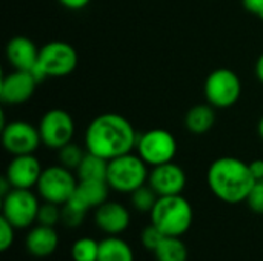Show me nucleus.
I'll return each mask as SVG.
<instances>
[{
	"instance_id": "1",
	"label": "nucleus",
	"mask_w": 263,
	"mask_h": 261,
	"mask_svg": "<svg viewBox=\"0 0 263 261\" xmlns=\"http://www.w3.org/2000/svg\"><path fill=\"white\" fill-rule=\"evenodd\" d=\"M137 137L134 126L126 117L117 112H105L89 122L85 131V149L109 162L133 152Z\"/></svg>"
},
{
	"instance_id": "2",
	"label": "nucleus",
	"mask_w": 263,
	"mask_h": 261,
	"mask_svg": "<svg viewBox=\"0 0 263 261\" xmlns=\"http://www.w3.org/2000/svg\"><path fill=\"white\" fill-rule=\"evenodd\" d=\"M206 182L211 192L219 200L237 205L247 202L257 180L250 169V163L228 155L211 163L206 172Z\"/></svg>"
},
{
	"instance_id": "3",
	"label": "nucleus",
	"mask_w": 263,
	"mask_h": 261,
	"mask_svg": "<svg viewBox=\"0 0 263 261\" xmlns=\"http://www.w3.org/2000/svg\"><path fill=\"white\" fill-rule=\"evenodd\" d=\"M149 215L151 223L166 237H182L190 231L194 218L193 206L182 194L159 197Z\"/></svg>"
},
{
	"instance_id": "4",
	"label": "nucleus",
	"mask_w": 263,
	"mask_h": 261,
	"mask_svg": "<svg viewBox=\"0 0 263 261\" xmlns=\"http://www.w3.org/2000/svg\"><path fill=\"white\" fill-rule=\"evenodd\" d=\"M149 177L148 165L139 154H123L109 160L106 182L111 189L123 194H131L146 185Z\"/></svg>"
},
{
	"instance_id": "5",
	"label": "nucleus",
	"mask_w": 263,
	"mask_h": 261,
	"mask_svg": "<svg viewBox=\"0 0 263 261\" xmlns=\"http://www.w3.org/2000/svg\"><path fill=\"white\" fill-rule=\"evenodd\" d=\"M205 98L214 108H231L242 94V82L236 71L230 68H217L208 74L203 85Z\"/></svg>"
},
{
	"instance_id": "6",
	"label": "nucleus",
	"mask_w": 263,
	"mask_h": 261,
	"mask_svg": "<svg viewBox=\"0 0 263 261\" xmlns=\"http://www.w3.org/2000/svg\"><path fill=\"white\" fill-rule=\"evenodd\" d=\"M136 149L143 162L154 168L174 160L177 154V140L170 131L154 128L137 137Z\"/></svg>"
},
{
	"instance_id": "7",
	"label": "nucleus",
	"mask_w": 263,
	"mask_h": 261,
	"mask_svg": "<svg viewBox=\"0 0 263 261\" xmlns=\"http://www.w3.org/2000/svg\"><path fill=\"white\" fill-rule=\"evenodd\" d=\"M77 185L79 182L71 169L62 165H54L43 169L37 183V191L45 202L63 206L76 192Z\"/></svg>"
},
{
	"instance_id": "8",
	"label": "nucleus",
	"mask_w": 263,
	"mask_h": 261,
	"mask_svg": "<svg viewBox=\"0 0 263 261\" xmlns=\"http://www.w3.org/2000/svg\"><path fill=\"white\" fill-rule=\"evenodd\" d=\"M2 198V217H5L15 229L29 228L37 222L40 203L31 189L12 188Z\"/></svg>"
},
{
	"instance_id": "9",
	"label": "nucleus",
	"mask_w": 263,
	"mask_h": 261,
	"mask_svg": "<svg viewBox=\"0 0 263 261\" xmlns=\"http://www.w3.org/2000/svg\"><path fill=\"white\" fill-rule=\"evenodd\" d=\"M37 63L46 77H66L76 71L79 55L76 48L68 42L52 40L40 48Z\"/></svg>"
},
{
	"instance_id": "10",
	"label": "nucleus",
	"mask_w": 263,
	"mask_h": 261,
	"mask_svg": "<svg viewBox=\"0 0 263 261\" xmlns=\"http://www.w3.org/2000/svg\"><path fill=\"white\" fill-rule=\"evenodd\" d=\"M39 132L42 137V145L59 151L72 142L76 134V123L68 111L54 108L42 115L39 122Z\"/></svg>"
},
{
	"instance_id": "11",
	"label": "nucleus",
	"mask_w": 263,
	"mask_h": 261,
	"mask_svg": "<svg viewBox=\"0 0 263 261\" xmlns=\"http://www.w3.org/2000/svg\"><path fill=\"white\" fill-rule=\"evenodd\" d=\"M2 143L11 155L34 154L42 145L39 126L25 120H11L2 126Z\"/></svg>"
},
{
	"instance_id": "12",
	"label": "nucleus",
	"mask_w": 263,
	"mask_h": 261,
	"mask_svg": "<svg viewBox=\"0 0 263 261\" xmlns=\"http://www.w3.org/2000/svg\"><path fill=\"white\" fill-rule=\"evenodd\" d=\"M37 78L31 71L14 69L3 75L0 83V98L5 105H23L37 89Z\"/></svg>"
},
{
	"instance_id": "13",
	"label": "nucleus",
	"mask_w": 263,
	"mask_h": 261,
	"mask_svg": "<svg viewBox=\"0 0 263 261\" xmlns=\"http://www.w3.org/2000/svg\"><path fill=\"white\" fill-rule=\"evenodd\" d=\"M148 185L156 191L159 197L179 195L186 186L185 171L174 162H168L159 166H154L149 171Z\"/></svg>"
},
{
	"instance_id": "14",
	"label": "nucleus",
	"mask_w": 263,
	"mask_h": 261,
	"mask_svg": "<svg viewBox=\"0 0 263 261\" xmlns=\"http://www.w3.org/2000/svg\"><path fill=\"white\" fill-rule=\"evenodd\" d=\"M43 168L40 160L34 154L14 155L6 168L5 177L9 180L12 188L18 189H32L37 186Z\"/></svg>"
},
{
	"instance_id": "15",
	"label": "nucleus",
	"mask_w": 263,
	"mask_h": 261,
	"mask_svg": "<svg viewBox=\"0 0 263 261\" xmlns=\"http://www.w3.org/2000/svg\"><path fill=\"white\" fill-rule=\"evenodd\" d=\"M96 225L108 235H120L129 228V211L119 202H105L96 208Z\"/></svg>"
},
{
	"instance_id": "16",
	"label": "nucleus",
	"mask_w": 263,
	"mask_h": 261,
	"mask_svg": "<svg viewBox=\"0 0 263 261\" xmlns=\"http://www.w3.org/2000/svg\"><path fill=\"white\" fill-rule=\"evenodd\" d=\"M40 48L26 35H15L6 43V58L14 69H32L39 62Z\"/></svg>"
},
{
	"instance_id": "17",
	"label": "nucleus",
	"mask_w": 263,
	"mask_h": 261,
	"mask_svg": "<svg viewBox=\"0 0 263 261\" xmlns=\"http://www.w3.org/2000/svg\"><path fill=\"white\" fill-rule=\"evenodd\" d=\"M26 249L35 258L51 257L59 246V234L54 226L37 225L26 235Z\"/></svg>"
},
{
	"instance_id": "18",
	"label": "nucleus",
	"mask_w": 263,
	"mask_h": 261,
	"mask_svg": "<svg viewBox=\"0 0 263 261\" xmlns=\"http://www.w3.org/2000/svg\"><path fill=\"white\" fill-rule=\"evenodd\" d=\"M185 128L196 135L208 132L216 123V111L210 103L194 105L185 115Z\"/></svg>"
},
{
	"instance_id": "19",
	"label": "nucleus",
	"mask_w": 263,
	"mask_h": 261,
	"mask_svg": "<svg viewBox=\"0 0 263 261\" xmlns=\"http://www.w3.org/2000/svg\"><path fill=\"white\" fill-rule=\"evenodd\" d=\"M111 186L106 180H79L76 195L88 206V209L99 208L108 202Z\"/></svg>"
},
{
	"instance_id": "20",
	"label": "nucleus",
	"mask_w": 263,
	"mask_h": 261,
	"mask_svg": "<svg viewBox=\"0 0 263 261\" xmlns=\"http://www.w3.org/2000/svg\"><path fill=\"white\" fill-rule=\"evenodd\" d=\"M97 261H134V252L119 235H108L100 242Z\"/></svg>"
},
{
	"instance_id": "21",
	"label": "nucleus",
	"mask_w": 263,
	"mask_h": 261,
	"mask_svg": "<svg viewBox=\"0 0 263 261\" xmlns=\"http://www.w3.org/2000/svg\"><path fill=\"white\" fill-rule=\"evenodd\" d=\"M108 165H109L108 160L86 151L82 163L76 169L77 178L79 180H106Z\"/></svg>"
},
{
	"instance_id": "22",
	"label": "nucleus",
	"mask_w": 263,
	"mask_h": 261,
	"mask_svg": "<svg viewBox=\"0 0 263 261\" xmlns=\"http://www.w3.org/2000/svg\"><path fill=\"white\" fill-rule=\"evenodd\" d=\"M156 261H186L188 248L180 237H165L153 252Z\"/></svg>"
},
{
	"instance_id": "23",
	"label": "nucleus",
	"mask_w": 263,
	"mask_h": 261,
	"mask_svg": "<svg viewBox=\"0 0 263 261\" xmlns=\"http://www.w3.org/2000/svg\"><path fill=\"white\" fill-rule=\"evenodd\" d=\"M100 242L91 237L79 238L71 248V258L74 261H97Z\"/></svg>"
},
{
	"instance_id": "24",
	"label": "nucleus",
	"mask_w": 263,
	"mask_h": 261,
	"mask_svg": "<svg viewBox=\"0 0 263 261\" xmlns=\"http://www.w3.org/2000/svg\"><path fill=\"white\" fill-rule=\"evenodd\" d=\"M129 195H131V205L139 212H151L153 208L156 206L157 200H159V195L156 194V191L149 185L140 186L139 189H136Z\"/></svg>"
},
{
	"instance_id": "25",
	"label": "nucleus",
	"mask_w": 263,
	"mask_h": 261,
	"mask_svg": "<svg viewBox=\"0 0 263 261\" xmlns=\"http://www.w3.org/2000/svg\"><path fill=\"white\" fill-rule=\"evenodd\" d=\"M59 154H57V157H59V163L62 165V166H65V168H68V169H77L79 168V165L82 163V160H83V157H85V151L82 149V146H79L77 143H68V145H65L63 148H60L59 151H57Z\"/></svg>"
},
{
	"instance_id": "26",
	"label": "nucleus",
	"mask_w": 263,
	"mask_h": 261,
	"mask_svg": "<svg viewBox=\"0 0 263 261\" xmlns=\"http://www.w3.org/2000/svg\"><path fill=\"white\" fill-rule=\"evenodd\" d=\"M86 212V209L74 205L72 202H66L62 208V222L68 228H77L83 223Z\"/></svg>"
},
{
	"instance_id": "27",
	"label": "nucleus",
	"mask_w": 263,
	"mask_h": 261,
	"mask_svg": "<svg viewBox=\"0 0 263 261\" xmlns=\"http://www.w3.org/2000/svg\"><path fill=\"white\" fill-rule=\"evenodd\" d=\"M62 220V209L55 203L45 202L40 205L39 215H37V223L45 225V226H55Z\"/></svg>"
},
{
	"instance_id": "28",
	"label": "nucleus",
	"mask_w": 263,
	"mask_h": 261,
	"mask_svg": "<svg viewBox=\"0 0 263 261\" xmlns=\"http://www.w3.org/2000/svg\"><path fill=\"white\" fill-rule=\"evenodd\" d=\"M165 237H166V235H165L157 226H154V225L151 223L149 226L143 228L142 235H140V240H142V245H143L145 249L154 252Z\"/></svg>"
},
{
	"instance_id": "29",
	"label": "nucleus",
	"mask_w": 263,
	"mask_h": 261,
	"mask_svg": "<svg viewBox=\"0 0 263 261\" xmlns=\"http://www.w3.org/2000/svg\"><path fill=\"white\" fill-rule=\"evenodd\" d=\"M247 203L250 206V209L256 214H263V180L256 182V185L253 186Z\"/></svg>"
},
{
	"instance_id": "30",
	"label": "nucleus",
	"mask_w": 263,
	"mask_h": 261,
	"mask_svg": "<svg viewBox=\"0 0 263 261\" xmlns=\"http://www.w3.org/2000/svg\"><path fill=\"white\" fill-rule=\"evenodd\" d=\"M14 226L5 218L0 217V251L6 252L14 243Z\"/></svg>"
},
{
	"instance_id": "31",
	"label": "nucleus",
	"mask_w": 263,
	"mask_h": 261,
	"mask_svg": "<svg viewBox=\"0 0 263 261\" xmlns=\"http://www.w3.org/2000/svg\"><path fill=\"white\" fill-rule=\"evenodd\" d=\"M242 5L248 12L263 18V0H242Z\"/></svg>"
},
{
	"instance_id": "32",
	"label": "nucleus",
	"mask_w": 263,
	"mask_h": 261,
	"mask_svg": "<svg viewBox=\"0 0 263 261\" xmlns=\"http://www.w3.org/2000/svg\"><path fill=\"white\" fill-rule=\"evenodd\" d=\"M89 2H91V0H59L60 5H63V6L68 8V9H74V11L83 9L85 6L89 5Z\"/></svg>"
},
{
	"instance_id": "33",
	"label": "nucleus",
	"mask_w": 263,
	"mask_h": 261,
	"mask_svg": "<svg viewBox=\"0 0 263 261\" xmlns=\"http://www.w3.org/2000/svg\"><path fill=\"white\" fill-rule=\"evenodd\" d=\"M250 169L254 175V178L259 182V180H263V160H254L250 163Z\"/></svg>"
},
{
	"instance_id": "34",
	"label": "nucleus",
	"mask_w": 263,
	"mask_h": 261,
	"mask_svg": "<svg viewBox=\"0 0 263 261\" xmlns=\"http://www.w3.org/2000/svg\"><path fill=\"white\" fill-rule=\"evenodd\" d=\"M11 189H12V185H11V183H9V180L3 175V177H2V180H0V195H2V197H5Z\"/></svg>"
},
{
	"instance_id": "35",
	"label": "nucleus",
	"mask_w": 263,
	"mask_h": 261,
	"mask_svg": "<svg viewBox=\"0 0 263 261\" xmlns=\"http://www.w3.org/2000/svg\"><path fill=\"white\" fill-rule=\"evenodd\" d=\"M254 71H256V77H257V78H259V80L263 83V54L259 57V58H257Z\"/></svg>"
},
{
	"instance_id": "36",
	"label": "nucleus",
	"mask_w": 263,
	"mask_h": 261,
	"mask_svg": "<svg viewBox=\"0 0 263 261\" xmlns=\"http://www.w3.org/2000/svg\"><path fill=\"white\" fill-rule=\"evenodd\" d=\"M257 131H259V135L262 137V140H263V115H262V118L259 120V125H257Z\"/></svg>"
}]
</instances>
